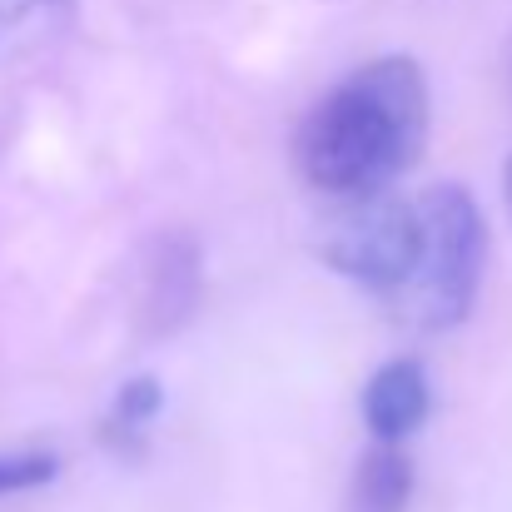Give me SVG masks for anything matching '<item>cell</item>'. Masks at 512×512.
I'll return each instance as SVG.
<instances>
[{
    "label": "cell",
    "mask_w": 512,
    "mask_h": 512,
    "mask_svg": "<svg viewBox=\"0 0 512 512\" xmlns=\"http://www.w3.org/2000/svg\"><path fill=\"white\" fill-rule=\"evenodd\" d=\"M160 408H165V388H160L155 378H130V383H120L115 408H110V418H105V438L120 443V453H140L145 428L155 423Z\"/></svg>",
    "instance_id": "cell-8"
},
{
    "label": "cell",
    "mask_w": 512,
    "mask_h": 512,
    "mask_svg": "<svg viewBox=\"0 0 512 512\" xmlns=\"http://www.w3.org/2000/svg\"><path fill=\"white\" fill-rule=\"evenodd\" d=\"M418 214H423V249L403 289L388 294V309L408 329L443 334L473 314L488 259V224L463 184H433L418 199Z\"/></svg>",
    "instance_id": "cell-2"
},
{
    "label": "cell",
    "mask_w": 512,
    "mask_h": 512,
    "mask_svg": "<svg viewBox=\"0 0 512 512\" xmlns=\"http://www.w3.org/2000/svg\"><path fill=\"white\" fill-rule=\"evenodd\" d=\"M413 503V458L398 443H373L353 478H348V512H408Z\"/></svg>",
    "instance_id": "cell-7"
},
{
    "label": "cell",
    "mask_w": 512,
    "mask_h": 512,
    "mask_svg": "<svg viewBox=\"0 0 512 512\" xmlns=\"http://www.w3.org/2000/svg\"><path fill=\"white\" fill-rule=\"evenodd\" d=\"M428 145V80L418 60L383 55L339 80L299 125L294 165L309 189L353 199L393 189Z\"/></svg>",
    "instance_id": "cell-1"
},
{
    "label": "cell",
    "mask_w": 512,
    "mask_h": 512,
    "mask_svg": "<svg viewBox=\"0 0 512 512\" xmlns=\"http://www.w3.org/2000/svg\"><path fill=\"white\" fill-rule=\"evenodd\" d=\"M433 408V388L418 358H393L383 363L368 388H363V423L373 433V443H403L408 433H418L428 423Z\"/></svg>",
    "instance_id": "cell-5"
},
{
    "label": "cell",
    "mask_w": 512,
    "mask_h": 512,
    "mask_svg": "<svg viewBox=\"0 0 512 512\" xmlns=\"http://www.w3.org/2000/svg\"><path fill=\"white\" fill-rule=\"evenodd\" d=\"M418 249H423L418 199H403L393 189L339 199V214L329 219V229L319 239V254L334 274L383 294V299L403 289V279L418 264Z\"/></svg>",
    "instance_id": "cell-3"
},
{
    "label": "cell",
    "mask_w": 512,
    "mask_h": 512,
    "mask_svg": "<svg viewBox=\"0 0 512 512\" xmlns=\"http://www.w3.org/2000/svg\"><path fill=\"white\" fill-rule=\"evenodd\" d=\"M50 478H55V458L50 453H10V458H0V498L30 493V488H40Z\"/></svg>",
    "instance_id": "cell-9"
},
{
    "label": "cell",
    "mask_w": 512,
    "mask_h": 512,
    "mask_svg": "<svg viewBox=\"0 0 512 512\" xmlns=\"http://www.w3.org/2000/svg\"><path fill=\"white\" fill-rule=\"evenodd\" d=\"M194 304H199V244L189 234H160L140 274V329L150 339H170L179 324H189Z\"/></svg>",
    "instance_id": "cell-4"
},
{
    "label": "cell",
    "mask_w": 512,
    "mask_h": 512,
    "mask_svg": "<svg viewBox=\"0 0 512 512\" xmlns=\"http://www.w3.org/2000/svg\"><path fill=\"white\" fill-rule=\"evenodd\" d=\"M503 199H508V214H512V160L503 165Z\"/></svg>",
    "instance_id": "cell-10"
},
{
    "label": "cell",
    "mask_w": 512,
    "mask_h": 512,
    "mask_svg": "<svg viewBox=\"0 0 512 512\" xmlns=\"http://www.w3.org/2000/svg\"><path fill=\"white\" fill-rule=\"evenodd\" d=\"M75 0H0V70H20L60 45Z\"/></svg>",
    "instance_id": "cell-6"
}]
</instances>
